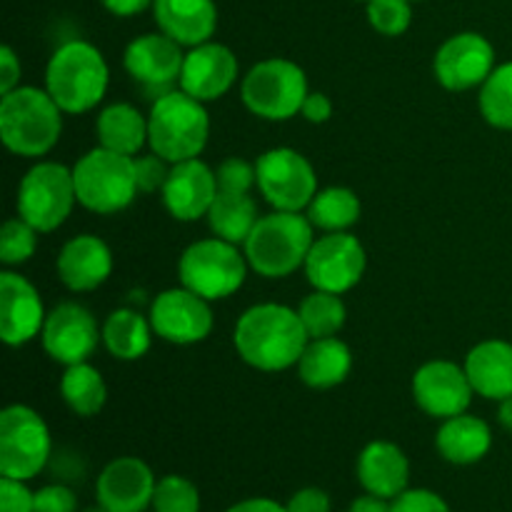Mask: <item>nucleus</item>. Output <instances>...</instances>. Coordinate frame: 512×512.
I'll return each instance as SVG.
<instances>
[{
  "instance_id": "nucleus-1",
  "label": "nucleus",
  "mask_w": 512,
  "mask_h": 512,
  "mask_svg": "<svg viewBox=\"0 0 512 512\" xmlns=\"http://www.w3.org/2000/svg\"><path fill=\"white\" fill-rule=\"evenodd\" d=\"M235 350L250 368L278 373L298 365L310 335L298 310L278 303L253 305L240 315L233 333Z\"/></svg>"
},
{
  "instance_id": "nucleus-2",
  "label": "nucleus",
  "mask_w": 512,
  "mask_h": 512,
  "mask_svg": "<svg viewBox=\"0 0 512 512\" xmlns=\"http://www.w3.org/2000/svg\"><path fill=\"white\" fill-rule=\"evenodd\" d=\"M63 110L48 90L18 85L0 100V138L20 158L50 153L63 133Z\"/></svg>"
},
{
  "instance_id": "nucleus-3",
  "label": "nucleus",
  "mask_w": 512,
  "mask_h": 512,
  "mask_svg": "<svg viewBox=\"0 0 512 512\" xmlns=\"http://www.w3.org/2000/svg\"><path fill=\"white\" fill-rule=\"evenodd\" d=\"M313 228L308 215L290 210L263 215L243 243L248 265L263 278H288L308 260L315 243Z\"/></svg>"
},
{
  "instance_id": "nucleus-4",
  "label": "nucleus",
  "mask_w": 512,
  "mask_h": 512,
  "mask_svg": "<svg viewBox=\"0 0 512 512\" xmlns=\"http://www.w3.org/2000/svg\"><path fill=\"white\" fill-rule=\"evenodd\" d=\"M110 70L93 43L70 40L60 45L45 70V90L63 113L80 115L93 110L108 90Z\"/></svg>"
},
{
  "instance_id": "nucleus-5",
  "label": "nucleus",
  "mask_w": 512,
  "mask_h": 512,
  "mask_svg": "<svg viewBox=\"0 0 512 512\" xmlns=\"http://www.w3.org/2000/svg\"><path fill=\"white\" fill-rule=\"evenodd\" d=\"M210 118L200 100L175 88L153 100L148 115V145L168 163L198 158L208 145Z\"/></svg>"
},
{
  "instance_id": "nucleus-6",
  "label": "nucleus",
  "mask_w": 512,
  "mask_h": 512,
  "mask_svg": "<svg viewBox=\"0 0 512 512\" xmlns=\"http://www.w3.org/2000/svg\"><path fill=\"white\" fill-rule=\"evenodd\" d=\"M73 180L78 203L98 215L120 213L140 193L135 180V160L130 155L113 153L103 145L85 153L75 163Z\"/></svg>"
},
{
  "instance_id": "nucleus-7",
  "label": "nucleus",
  "mask_w": 512,
  "mask_h": 512,
  "mask_svg": "<svg viewBox=\"0 0 512 512\" xmlns=\"http://www.w3.org/2000/svg\"><path fill=\"white\" fill-rule=\"evenodd\" d=\"M308 93L305 70L285 58L255 63L240 88L245 108L263 120H290L303 110Z\"/></svg>"
},
{
  "instance_id": "nucleus-8",
  "label": "nucleus",
  "mask_w": 512,
  "mask_h": 512,
  "mask_svg": "<svg viewBox=\"0 0 512 512\" xmlns=\"http://www.w3.org/2000/svg\"><path fill=\"white\" fill-rule=\"evenodd\" d=\"M180 283L205 300L230 298L243 288L248 258L223 238H205L188 245L178 263Z\"/></svg>"
},
{
  "instance_id": "nucleus-9",
  "label": "nucleus",
  "mask_w": 512,
  "mask_h": 512,
  "mask_svg": "<svg viewBox=\"0 0 512 512\" xmlns=\"http://www.w3.org/2000/svg\"><path fill=\"white\" fill-rule=\"evenodd\" d=\"M53 440L45 420L28 405H10L0 413V475L33 480L48 465Z\"/></svg>"
},
{
  "instance_id": "nucleus-10",
  "label": "nucleus",
  "mask_w": 512,
  "mask_h": 512,
  "mask_svg": "<svg viewBox=\"0 0 512 512\" xmlns=\"http://www.w3.org/2000/svg\"><path fill=\"white\" fill-rule=\"evenodd\" d=\"M78 203L73 170L60 163H38L25 173L18 188V215L38 233H53Z\"/></svg>"
},
{
  "instance_id": "nucleus-11",
  "label": "nucleus",
  "mask_w": 512,
  "mask_h": 512,
  "mask_svg": "<svg viewBox=\"0 0 512 512\" xmlns=\"http://www.w3.org/2000/svg\"><path fill=\"white\" fill-rule=\"evenodd\" d=\"M258 188L275 210L300 213L318 195V178L305 155L293 148H273L255 163Z\"/></svg>"
},
{
  "instance_id": "nucleus-12",
  "label": "nucleus",
  "mask_w": 512,
  "mask_h": 512,
  "mask_svg": "<svg viewBox=\"0 0 512 512\" xmlns=\"http://www.w3.org/2000/svg\"><path fill=\"white\" fill-rule=\"evenodd\" d=\"M365 263L368 258L360 240L343 230V233H328L315 240L303 268L315 290L343 295L360 283Z\"/></svg>"
},
{
  "instance_id": "nucleus-13",
  "label": "nucleus",
  "mask_w": 512,
  "mask_h": 512,
  "mask_svg": "<svg viewBox=\"0 0 512 512\" xmlns=\"http://www.w3.org/2000/svg\"><path fill=\"white\" fill-rule=\"evenodd\" d=\"M125 70L130 78L153 93L155 98L175 90L180 85L185 53L183 45L175 43L165 33H145L140 38L130 40L123 55Z\"/></svg>"
},
{
  "instance_id": "nucleus-14",
  "label": "nucleus",
  "mask_w": 512,
  "mask_h": 512,
  "mask_svg": "<svg viewBox=\"0 0 512 512\" xmlns=\"http://www.w3.org/2000/svg\"><path fill=\"white\" fill-rule=\"evenodd\" d=\"M210 300L198 293L180 288L163 290L150 305V325L155 335L173 345H195L205 340L213 330V310Z\"/></svg>"
},
{
  "instance_id": "nucleus-15",
  "label": "nucleus",
  "mask_w": 512,
  "mask_h": 512,
  "mask_svg": "<svg viewBox=\"0 0 512 512\" xmlns=\"http://www.w3.org/2000/svg\"><path fill=\"white\" fill-rule=\"evenodd\" d=\"M495 70V48L485 35L455 33L438 48L433 73L443 88L470 90L483 85Z\"/></svg>"
},
{
  "instance_id": "nucleus-16",
  "label": "nucleus",
  "mask_w": 512,
  "mask_h": 512,
  "mask_svg": "<svg viewBox=\"0 0 512 512\" xmlns=\"http://www.w3.org/2000/svg\"><path fill=\"white\" fill-rule=\"evenodd\" d=\"M40 338H43L45 353L55 363H63L68 368V365L88 363L103 333L88 308L80 303H60L45 318Z\"/></svg>"
},
{
  "instance_id": "nucleus-17",
  "label": "nucleus",
  "mask_w": 512,
  "mask_h": 512,
  "mask_svg": "<svg viewBox=\"0 0 512 512\" xmlns=\"http://www.w3.org/2000/svg\"><path fill=\"white\" fill-rule=\"evenodd\" d=\"M473 385L468 373L450 360H433L413 375V398L430 418L448 420L468 413L473 403Z\"/></svg>"
},
{
  "instance_id": "nucleus-18",
  "label": "nucleus",
  "mask_w": 512,
  "mask_h": 512,
  "mask_svg": "<svg viewBox=\"0 0 512 512\" xmlns=\"http://www.w3.org/2000/svg\"><path fill=\"white\" fill-rule=\"evenodd\" d=\"M48 313L43 310L38 290L13 270L0 273V338L10 348L30 343L43 333Z\"/></svg>"
},
{
  "instance_id": "nucleus-19",
  "label": "nucleus",
  "mask_w": 512,
  "mask_h": 512,
  "mask_svg": "<svg viewBox=\"0 0 512 512\" xmlns=\"http://www.w3.org/2000/svg\"><path fill=\"white\" fill-rule=\"evenodd\" d=\"M153 470L140 458L110 460L98 475L95 498L108 512H145L153 505L155 493Z\"/></svg>"
},
{
  "instance_id": "nucleus-20",
  "label": "nucleus",
  "mask_w": 512,
  "mask_h": 512,
  "mask_svg": "<svg viewBox=\"0 0 512 512\" xmlns=\"http://www.w3.org/2000/svg\"><path fill=\"white\" fill-rule=\"evenodd\" d=\"M238 80V58L223 43L195 45L185 53L183 73H180V90L193 95L200 103H210L228 93Z\"/></svg>"
},
{
  "instance_id": "nucleus-21",
  "label": "nucleus",
  "mask_w": 512,
  "mask_h": 512,
  "mask_svg": "<svg viewBox=\"0 0 512 512\" xmlns=\"http://www.w3.org/2000/svg\"><path fill=\"white\" fill-rule=\"evenodd\" d=\"M218 175L198 158L173 163L165 180L163 203L168 213L180 223H193L208 215L215 195H218Z\"/></svg>"
},
{
  "instance_id": "nucleus-22",
  "label": "nucleus",
  "mask_w": 512,
  "mask_h": 512,
  "mask_svg": "<svg viewBox=\"0 0 512 512\" xmlns=\"http://www.w3.org/2000/svg\"><path fill=\"white\" fill-rule=\"evenodd\" d=\"M58 278L73 293H88L100 288L113 273L110 248L95 235H75L58 255Z\"/></svg>"
},
{
  "instance_id": "nucleus-23",
  "label": "nucleus",
  "mask_w": 512,
  "mask_h": 512,
  "mask_svg": "<svg viewBox=\"0 0 512 512\" xmlns=\"http://www.w3.org/2000/svg\"><path fill=\"white\" fill-rule=\"evenodd\" d=\"M153 18L160 33L183 48L208 43L218 28L215 0H153Z\"/></svg>"
},
{
  "instance_id": "nucleus-24",
  "label": "nucleus",
  "mask_w": 512,
  "mask_h": 512,
  "mask_svg": "<svg viewBox=\"0 0 512 512\" xmlns=\"http://www.w3.org/2000/svg\"><path fill=\"white\" fill-rule=\"evenodd\" d=\"M358 480L365 493L378 498L395 500L408 490L410 463L408 455L388 440H373L363 448L358 458Z\"/></svg>"
},
{
  "instance_id": "nucleus-25",
  "label": "nucleus",
  "mask_w": 512,
  "mask_h": 512,
  "mask_svg": "<svg viewBox=\"0 0 512 512\" xmlns=\"http://www.w3.org/2000/svg\"><path fill=\"white\" fill-rule=\"evenodd\" d=\"M465 373L478 395L505 400L512 395V345L505 340H485L465 358Z\"/></svg>"
},
{
  "instance_id": "nucleus-26",
  "label": "nucleus",
  "mask_w": 512,
  "mask_h": 512,
  "mask_svg": "<svg viewBox=\"0 0 512 512\" xmlns=\"http://www.w3.org/2000/svg\"><path fill=\"white\" fill-rule=\"evenodd\" d=\"M490 445H493L490 425L468 413L443 420L435 435V448L453 465L480 463L490 453Z\"/></svg>"
},
{
  "instance_id": "nucleus-27",
  "label": "nucleus",
  "mask_w": 512,
  "mask_h": 512,
  "mask_svg": "<svg viewBox=\"0 0 512 512\" xmlns=\"http://www.w3.org/2000/svg\"><path fill=\"white\" fill-rule=\"evenodd\" d=\"M350 370H353V355H350L348 345L335 335L310 340L298 360L300 380L315 390H328L345 383Z\"/></svg>"
},
{
  "instance_id": "nucleus-28",
  "label": "nucleus",
  "mask_w": 512,
  "mask_h": 512,
  "mask_svg": "<svg viewBox=\"0 0 512 512\" xmlns=\"http://www.w3.org/2000/svg\"><path fill=\"white\" fill-rule=\"evenodd\" d=\"M95 133L103 148L135 158L148 143V118H143L135 105L115 103L98 115Z\"/></svg>"
},
{
  "instance_id": "nucleus-29",
  "label": "nucleus",
  "mask_w": 512,
  "mask_h": 512,
  "mask_svg": "<svg viewBox=\"0 0 512 512\" xmlns=\"http://www.w3.org/2000/svg\"><path fill=\"white\" fill-rule=\"evenodd\" d=\"M208 223L215 238H223L228 243H245L253 228L258 225V205L250 198V193H228L218 190L213 205L208 210Z\"/></svg>"
},
{
  "instance_id": "nucleus-30",
  "label": "nucleus",
  "mask_w": 512,
  "mask_h": 512,
  "mask_svg": "<svg viewBox=\"0 0 512 512\" xmlns=\"http://www.w3.org/2000/svg\"><path fill=\"white\" fill-rule=\"evenodd\" d=\"M153 325L138 310L120 308L105 318L103 343L108 353L118 360H140L150 350Z\"/></svg>"
},
{
  "instance_id": "nucleus-31",
  "label": "nucleus",
  "mask_w": 512,
  "mask_h": 512,
  "mask_svg": "<svg viewBox=\"0 0 512 512\" xmlns=\"http://www.w3.org/2000/svg\"><path fill=\"white\" fill-rule=\"evenodd\" d=\"M60 395L80 418H93L103 410L105 400H108V388L98 370L90 363L68 365L60 378Z\"/></svg>"
},
{
  "instance_id": "nucleus-32",
  "label": "nucleus",
  "mask_w": 512,
  "mask_h": 512,
  "mask_svg": "<svg viewBox=\"0 0 512 512\" xmlns=\"http://www.w3.org/2000/svg\"><path fill=\"white\" fill-rule=\"evenodd\" d=\"M308 218L315 228L325 230V233H343L360 220L358 195L340 185L318 190L313 203L308 205Z\"/></svg>"
},
{
  "instance_id": "nucleus-33",
  "label": "nucleus",
  "mask_w": 512,
  "mask_h": 512,
  "mask_svg": "<svg viewBox=\"0 0 512 512\" xmlns=\"http://www.w3.org/2000/svg\"><path fill=\"white\" fill-rule=\"evenodd\" d=\"M300 320H303L305 330H308L310 340L315 338H333L343 330L345 325V303L340 300L338 293H328V290H315L308 298L300 303L298 308Z\"/></svg>"
},
{
  "instance_id": "nucleus-34",
  "label": "nucleus",
  "mask_w": 512,
  "mask_h": 512,
  "mask_svg": "<svg viewBox=\"0 0 512 512\" xmlns=\"http://www.w3.org/2000/svg\"><path fill=\"white\" fill-rule=\"evenodd\" d=\"M480 113L493 128L512 130V60L480 85Z\"/></svg>"
},
{
  "instance_id": "nucleus-35",
  "label": "nucleus",
  "mask_w": 512,
  "mask_h": 512,
  "mask_svg": "<svg viewBox=\"0 0 512 512\" xmlns=\"http://www.w3.org/2000/svg\"><path fill=\"white\" fill-rule=\"evenodd\" d=\"M153 512H200V493L183 475H165L153 493Z\"/></svg>"
},
{
  "instance_id": "nucleus-36",
  "label": "nucleus",
  "mask_w": 512,
  "mask_h": 512,
  "mask_svg": "<svg viewBox=\"0 0 512 512\" xmlns=\"http://www.w3.org/2000/svg\"><path fill=\"white\" fill-rule=\"evenodd\" d=\"M35 248H38V230L18 218L8 220L0 230V260L5 265H23L28 263L35 255Z\"/></svg>"
},
{
  "instance_id": "nucleus-37",
  "label": "nucleus",
  "mask_w": 512,
  "mask_h": 512,
  "mask_svg": "<svg viewBox=\"0 0 512 512\" xmlns=\"http://www.w3.org/2000/svg\"><path fill=\"white\" fill-rule=\"evenodd\" d=\"M365 8L373 30L388 38H398L413 23V0H368Z\"/></svg>"
},
{
  "instance_id": "nucleus-38",
  "label": "nucleus",
  "mask_w": 512,
  "mask_h": 512,
  "mask_svg": "<svg viewBox=\"0 0 512 512\" xmlns=\"http://www.w3.org/2000/svg\"><path fill=\"white\" fill-rule=\"evenodd\" d=\"M215 175H218V188L228 193H250V188L258 185V168L243 158L223 160Z\"/></svg>"
},
{
  "instance_id": "nucleus-39",
  "label": "nucleus",
  "mask_w": 512,
  "mask_h": 512,
  "mask_svg": "<svg viewBox=\"0 0 512 512\" xmlns=\"http://www.w3.org/2000/svg\"><path fill=\"white\" fill-rule=\"evenodd\" d=\"M135 160V180H138V190L140 193L150 195L158 193V190L165 188V180H168L170 170H168V160L160 158L158 153L150 155H140Z\"/></svg>"
},
{
  "instance_id": "nucleus-40",
  "label": "nucleus",
  "mask_w": 512,
  "mask_h": 512,
  "mask_svg": "<svg viewBox=\"0 0 512 512\" xmlns=\"http://www.w3.org/2000/svg\"><path fill=\"white\" fill-rule=\"evenodd\" d=\"M393 512H453L438 493L425 488L405 490L393 500Z\"/></svg>"
},
{
  "instance_id": "nucleus-41",
  "label": "nucleus",
  "mask_w": 512,
  "mask_h": 512,
  "mask_svg": "<svg viewBox=\"0 0 512 512\" xmlns=\"http://www.w3.org/2000/svg\"><path fill=\"white\" fill-rule=\"evenodd\" d=\"M0 512H35V493L25 480L0 475Z\"/></svg>"
},
{
  "instance_id": "nucleus-42",
  "label": "nucleus",
  "mask_w": 512,
  "mask_h": 512,
  "mask_svg": "<svg viewBox=\"0 0 512 512\" xmlns=\"http://www.w3.org/2000/svg\"><path fill=\"white\" fill-rule=\"evenodd\" d=\"M35 512H78V498L63 483L35 490Z\"/></svg>"
},
{
  "instance_id": "nucleus-43",
  "label": "nucleus",
  "mask_w": 512,
  "mask_h": 512,
  "mask_svg": "<svg viewBox=\"0 0 512 512\" xmlns=\"http://www.w3.org/2000/svg\"><path fill=\"white\" fill-rule=\"evenodd\" d=\"M288 512H330V495L320 488H303L285 503Z\"/></svg>"
},
{
  "instance_id": "nucleus-44",
  "label": "nucleus",
  "mask_w": 512,
  "mask_h": 512,
  "mask_svg": "<svg viewBox=\"0 0 512 512\" xmlns=\"http://www.w3.org/2000/svg\"><path fill=\"white\" fill-rule=\"evenodd\" d=\"M20 83V60L13 48H0V93H10Z\"/></svg>"
},
{
  "instance_id": "nucleus-45",
  "label": "nucleus",
  "mask_w": 512,
  "mask_h": 512,
  "mask_svg": "<svg viewBox=\"0 0 512 512\" xmlns=\"http://www.w3.org/2000/svg\"><path fill=\"white\" fill-rule=\"evenodd\" d=\"M300 115H303L308 123H328L330 115H333V103H330V98L325 93H308Z\"/></svg>"
},
{
  "instance_id": "nucleus-46",
  "label": "nucleus",
  "mask_w": 512,
  "mask_h": 512,
  "mask_svg": "<svg viewBox=\"0 0 512 512\" xmlns=\"http://www.w3.org/2000/svg\"><path fill=\"white\" fill-rule=\"evenodd\" d=\"M100 3L108 13L118 15V18H133V15L153 8V0H100Z\"/></svg>"
},
{
  "instance_id": "nucleus-47",
  "label": "nucleus",
  "mask_w": 512,
  "mask_h": 512,
  "mask_svg": "<svg viewBox=\"0 0 512 512\" xmlns=\"http://www.w3.org/2000/svg\"><path fill=\"white\" fill-rule=\"evenodd\" d=\"M225 512H288V508L270 498H248V500H240V503L230 505Z\"/></svg>"
},
{
  "instance_id": "nucleus-48",
  "label": "nucleus",
  "mask_w": 512,
  "mask_h": 512,
  "mask_svg": "<svg viewBox=\"0 0 512 512\" xmlns=\"http://www.w3.org/2000/svg\"><path fill=\"white\" fill-rule=\"evenodd\" d=\"M348 512H393V500H385L373 493H365L350 503Z\"/></svg>"
},
{
  "instance_id": "nucleus-49",
  "label": "nucleus",
  "mask_w": 512,
  "mask_h": 512,
  "mask_svg": "<svg viewBox=\"0 0 512 512\" xmlns=\"http://www.w3.org/2000/svg\"><path fill=\"white\" fill-rule=\"evenodd\" d=\"M498 420H500V425H503L505 430H510V433H512V395H510V398L500 400Z\"/></svg>"
},
{
  "instance_id": "nucleus-50",
  "label": "nucleus",
  "mask_w": 512,
  "mask_h": 512,
  "mask_svg": "<svg viewBox=\"0 0 512 512\" xmlns=\"http://www.w3.org/2000/svg\"><path fill=\"white\" fill-rule=\"evenodd\" d=\"M80 512H108V510H105L103 505L98 503V505H95V508H85V510H80Z\"/></svg>"
},
{
  "instance_id": "nucleus-51",
  "label": "nucleus",
  "mask_w": 512,
  "mask_h": 512,
  "mask_svg": "<svg viewBox=\"0 0 512 512\" xmlns=\"http://www.w3.org/2000/svg\"><path fill=\"white\" fill-rule=\"evenodd\" d=\"M355 3H368V0H355Z\"/></svg>"
},
{
  "instance_id": "nucleus-52",
  "label": "nucleus",
  "mask_w": 512,
  "mask_h": 512,
  "mask_svg": "<svg viewBox=\"0 0 512 512\" xmlns=\"http://www.w3.org/2000/svg\"><path fill=\"white\" fill-rule=\"evenodd\" d=\"M413 3H420V0H413Z\"/></svg>"
}]
</instances>
